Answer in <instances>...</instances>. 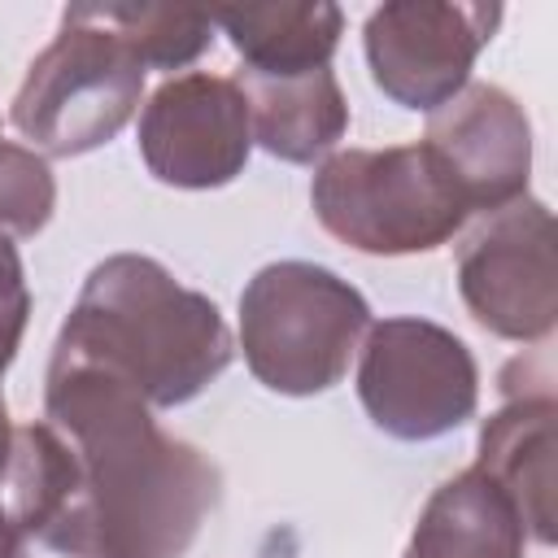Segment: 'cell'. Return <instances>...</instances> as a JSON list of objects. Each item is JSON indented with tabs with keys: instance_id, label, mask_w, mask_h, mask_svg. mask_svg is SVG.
<instances>
[{
	"instance_id": "cell-1",
	"label": "cell",
	"mask_w": 558,
	"mask_h": 558,
	"mask_svg": "<svg viewBox=\"0 0 558 558\" xmlns=\"http://www.w3.org/2000/svg\"><path fill=\"white\" fill-rule=\"evenodd\" d=\"M44 418L74 449L122 558H183L192 549L218 506V466L170 436L126 379L57 340Z\"/></svg>"
},
{
	"instance_id": "cell-2",
	"label": "cell",
	"mask_w": 558,
	"mask_h": 558,
	"mask_svg": "<svg viewBox=\"0 0 558 558\" xmlns=\"http://www.w3.org/2000/svg\"><path fill=\"white\" fill-rule=\"evenodd\" d=\"M57 340L126 379L153 410L187 405L235 357L218 305L144 253L96 262Z\"/></svg>"
},
{
	"instance_id": "cell-3",
	"label": "cell",
	"mask_w": 558,
	"mask_h": 558,
	"mask_svg": "<svg viewBox=\"0 0 558 558\" xmlns=\"http://www.w3.org/2000/svg\"><path fill=\"white\" fill-rule=\"evenodd\" d=\"M144 74L148 65L105 4H70L52 44L31 61L9 118L39 157H83L135 118Z\"/></svg>"
},
{
	"instance_id": "cell-4",
	"label": "cell",
	"mask_w": 558,
	"mask_h": 558,
	"mask_svg": "<svg viewBox=\"0 0 558 558\" xmlns=\"http://www.w3.org/2000/svg\"><path fill=\"white\" fill-rule=\"evenodd\" d=\"M371 331L366 296L318 262H270L240 292V349L279 397H314L349 375Z\"/></svg>"
},
{
	"instance_id": "cell-5",
	"label": "cell",
	"mask_w": 558,
	"mask_h": 558,
	"mask_svg": "<svg viewBox=\"0 0 558 558\" xmlns=\"http://www.w3.org/2000/svg\"><path fill=\"white\" fill-rule=\"evenodd\" d=\"M310 205L340 244L371 257L432 253L471 218L453 179L423 140L323 157L310 183Z\"/></svg>"
},
{
	"instance_id": "cell-6",
	"label": "cell",
	"mask_w": 558,
	"mask_h": 558,
	"mask_svg": "<svg viewBox=\"0 0 558 558\" xmlns=\"http://www.w3.org/2000/svg\"><path fill=\"white\" fill-rule=\"evenodd\" d=\"M357 401L392 440H440L480 405V366L440 323L384 318L357 349Z\"/></svg>"
},
{
	"instance_id": "cell-7",
	"label": "cell",
	"mask_w": 558,
	"mask_h": 558,
	"mask_svg": "<svg viewBox=\"0 0 558 558\" xmlns=\"http://www.w3.org/2000/svg\"><path fill=\"white\" fill-rule=\"evenodd\" d=\"M458 292L484 331L519 344L549 340L558 323L554 214L532 196L484 214L458 253Z\"/></svg>"
},
{
	"instance_id": "cell-8",
	"label": "cell",
	"mask_w": 558,
	"mask_h": 558,
	"mask_svg": "<svg viewBox=\"0 0 558 558\" xmlns=\"http://www.w3.org/2000/svg\"><path fill=\"white\" fill-rule=\"evenodd\" d=\"M501 26V4L388 0L371 9L362 48L375 87L414 113H436L471 83L475 57Z\"/></svg>"
},
{
	"instance_id": "cell-9",
	"label": "cell",
	"mask_w": 558,
	"mask_h": 558,
	"mask_svg": "<svg viewBox=\"0 0 558 558\" xmlns=\"http://www.w3.org/2000/svg\"><path fill=\"white\" fill-rule=\"evenodd\" d=\"M253 153L248 96L235 78L187 70L166 78L140 113V157L166 187H227Z\"/></svg>"
},
{
	"instance_id": "cell-10",
	"label": "cell",
	"mask_w": 558,
	"mask_h": 558,
	"mask_svg": "<svg viewBox=\"0 0 558 558\" xmlns=\"http://www.w3.org/2000/svg\"><path fill=\"white\" fill-rule=\"evenodd\" d=\"M0 501L13 558H122L74 449L48 418L13 427Z\"/></svg>"
},
{
	"instance_id": "cell-11",
	"label": "cell",
	"mask_w": 558,
	"mask_h": 558,
	"mask_svg": "<svg viewBox=\"0 0 558 558\" xmlns=\"http://www.w3.org/2000/svg\"><path fill=\"white\" fill-rule=\"evenodd\" d=\"M423 144L436 153L471 214H493L527 196L532 122L506 87L466 83L427 118Z\"/></svg>"
},
{
	"instance_id": "cell-12",
	"label": "cell",
	"mask_w": 558,
	"mask_h": 558,
	"mask_svg": "<svg viewBox=\"0 0 558 558\" xmlns=\"http://www.w3.org/2000/svg\"><path fill=\"white\" fill-rule=\"evenodd\" d=\"M506 405L484 418L475 471L488 475L519 510L527 541L554 545V449H558V401L549 375L536 384H514L501 375Z\"/></svg>"
},
{
	"instance_id": "cell-13",
	"label": "cell",
	"mask_w": 558,
	"mask_h": 558,
	"mask_svg": "<svg viewBox=\"0 0 558 558\" xmlns=\"http://www.w3.org/2000/svg\"><path fill=\"white\" fill-rule=\"evenodd\" d=\"M523 549L527 527L510 497L466 466L427 497L401 558H523Z\"/></svg>"
},
{
	"instance_id": "cell-14",
	"label": "cell",
	"mask_w": 558,
	"mask_h": 558,
	"mask_svg": "<svg viewBox=\"0 0 558 558\" xmlns=\"http://www.w3.org/2000/svg\"><path fill=\"white\" fill-rule=\"evenodd\" d=\"M235 83L248 96L253 144H262L279 161L310 166L327 157L349 131V100L327 65L292 78L240 74Z\"/></svg>"
},
{
	"instance_id": "cell-15",
	"label": "cell",
	"mask_w": 558,
	"mask_h": 558,
	"mask_svg": "<svg viewBox=\"0 0 558 558\" xmlns=\"http://www.w3.org/2000/svg\"><path fill=\"white\" fill-rule=\"evenodd\" d=\"M214 26L231 39L244 61V74L262 78H292L331 65L344 13L327 0H296V4H231L209 9Z\"/></svg>"
},
{
	"instance_id": "cell-16",
	"label": "cell",
	"mask_w": 558,
	"mask_h": 558,
	"mask_svg": "<svg viewBox=\"0 0 558 558\" xmlns=\"http://www.w3.org/2000/svg\"><path fill=\"white\" fill-rule=\"evenodd\" d=\"M109 22L126 35L148 70H183L214 44V13L170 4H105Z\"/></svg>"
},
{
	"instance_id": "cell-17",
	"label": "cell",
	"mask_w": 558,
	"mask_h": 558,
	"mask_svg": "<svg viewBox=\"0 0 558 558\" xmlns=\"http://www.w3.org/2000/svg\"><path fill=\"white\" fill-rule=\"evenodd\" d=\"M57 209V179L48 157L0 140V235L26 240L48 227Z\"/></svg>"
},
{
	"instance_id": "cell-18",
	"label": "cell",
	"mask_w": 558,
	"mask_h": 558,
	"mask_svg": "<svg viewBox=\"0 0 558 558\" xmlns=\"http://www.w3.org/2000/svg\"><path fill=\"white\" fill-rule=\"evenodd\" d=\"M31 314V292H26V270L9 235H0V362L9 366Z\"/></svg>"
},
{
	"instance_id": "cell-19",
	"label": "cell",
	"mask_w": 558,
	"mask_h": 558,
	"mask_svg": "<svg viewBox=\"0 0 558 558\" xmlns=\"http://www.w3.org/2000/svg\"><path fill=\"white\" fill-rule=\"evenodd\" d=\"M4 484V471H0ZM0 558H13V536H9V519H4V501H0Z\"/></svg>"
}]
</instances>
